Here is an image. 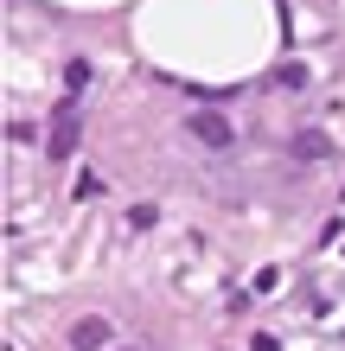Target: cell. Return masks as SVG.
<instances>
[{
  "label": "cell",
  "mask_w": 345,
  "mask_h": 351,
  "mask_svg": "<svg viewBox=\"0 0 345 351\" xmlns=\"http://www.w3.org/2000/svg\"><path fill=\"white\" fill-rule=\"evenodd\" d=\"M128 223H134V230H147V223H160V211H154V204H134V211H128Z\"/></svg>",
  "instance_id": "cell-6"
},
{
  "label": "cell",
  "mask_w": 345,
  "mask_h": 351,
  "mask_svg": "<svg viewBox=\"0 0 345 351\" xmlns=\"http://www.w3.org/2000/svg\"><path fill=\"white\" fill-rule=\"evenodd\" d=\"M192 134L205 141V147H230V141H237V134H230V121L217 115V109H198V115H192Z\"/></svg>",
  "instance_id": "cell-2"
},
{
  "label": "cell",
  "mask_w": 345,
  "mask_h": 351,
  "mask_svg": "<svg viewBox=\"0 0 345 351\" xmlns=\"http://www.w3.org/2000/svg\"><path fill=\"white\" fill-rule=\"evenodd\" d=\"M294 154H300V160H326V154H333V141L320 134V128H307V134H294Z\"/></svg>",
  "instance_id": "cell-4"
},
{
  "label": "cell",
  "mask_w": 345,
  "mask_h": 351,
  "mask_svg": "<svg viewBox=\"0 0 345 351\" xmlns=\"http://www.w3.org/2000/svg\"><path fill=\"white\" fill-rule=\"evenodd\" d=\"M77 134H84V115H77V96H64V102H58V121H51V134H45L51 160H71V154H77Z\"/></svg>",
  "instance_id": "cell-1"
},
{
  "label": "cell",
  "mask_w": 345,
  "mask_h": 351,
  "mask_svg": "<svg viewBox=\"0 0 345 351\" xmlns=\"http://www.w3.org/2000/svg\"><path fill=\"white\" fill-rule=\"evenodd\" d=\"M71 345H77V351L109 345V319H77V326H71Z\"/></svg>",
  "instance_id": "cell-3"
},
{
  "label": "cell",
  "mask_w": 345,
  "mask_h": 351,
  "mask_svg": "<svg viewBox=\"0 0 345 351\" xmlns=\"http://www.w3.org/2000/svg\"><path fill=\"white\" fill-rule=\"evenodd\" d=\"M275 84H281V90H307V64H281Z\"/></svg>",
  "instance_id": "cell-5"
},
{
  "label": "cell",
  "mask_w": 345,
  "mask_h": 351,
  "mask_svg": "<svg viewBox=\"0 0 345 351\" xmlns=\"http://www.w3.org/2000/svg\"><path fill=\"white\" fill-rule=\"evenodd\" d=\"M121 351H134V345H121Z\"/></svg>",
  "instance_id": "cell-7"
}]
</instances>
